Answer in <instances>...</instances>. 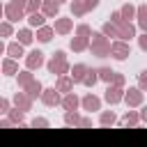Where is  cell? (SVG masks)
I'll use <instances>...</instances> for the list:
<instances>
[{
  "label": "cell",
  "mask_w": 147,
  "mask_h": 147,
  "mask_svg": "<svg viewBox=\"0 0 147 147\" xmlns=\"http://www.w3.org/2000/svg\"><path fill=\"white\" fill-rule=\"evenodd\" d=\"M87 71V67L85 64H78L76 69H74V80H83V74Z\"/></svg>",
  "instance_id": "cell-15"
},
{
  "label": "cell",
  "mask_w": 147,
  "mask_h": 147,
  "mask_svg": "<svg viewBox=\"0 0 147 147\" xmlns=\"http://www.w3.org/2000/svg\"><path fill=\"white\" fill-rule=\"evenodd\" d=\"M48 69H51L53 74H62V71H67V64H64V53H62V51H57V53H55V57L48 62Z\"/></svg>",
  "instance_id": "cell-1"
},
{
  "label": "cell",
  "mask_w": 147,
  "mask_h": 147,
  "mask_svg": "<svg viewBox=\"0 0 147 147\" xmlns=\"http://www.w3.org/2000/svg\"><path fill=\"white\" fill-rule=\"evenodd\" d=\"M101 122H103V124H113V122H115V115H113V113H103V115H101Z\"/></svg>",
  "instance_id": "cell-24"
},
{
  "label": "cell",
  "mask_w": 147,
  "mask_h": 147,
  "mask_svg": "<svg viewBox=\"0 0 147 147\" xmlns=\"http://www.w3.org/2000/svg\"><path fill=\"white\" fill-rule=\"evenodd\" d=\"M16 103H21L23 108H28V103H30V99H25V96H16Z\"/></svg>",
  "instance_id": "cell-30"
},
{
  "label": "cell",
  "mask_w": 147,
  "mask_h": 147,
  "mask_svg": "<svg viewBox=\"0 0 147 147\" xmlns=\"http://www.w3.org/2000/svg\"><path fill=\"white\" fill-rule=\"evenodd\" d=\"M119 99H122V90L119 87H108L106 90V101L108 103H117Z\"/></svg>",
  "instance_id": "cell-5"
},
{
  "label": "cell",
  "mask_w": 147,
  "mask_h": 147,
  "mask_svg": "<svg viewBox=\"0 0 147 147\" xmlns=\"http://www.w3.org/2000/svg\"><path fill=\"white\" fill-rule=\"evenodd\" d=\"M83 106H85L87 110H99V99L90 94V96H85V99H83Z\"/></svg>",
  "instance_id": "cell-7"
},
{
  "label": "cell",
  "mask_w": 147,
  "mask_h": 147,
  "mask_svg": "<svg viewBox=\"0 0 147 147\" xmlns=\"http://www.w3.org/2000/svg\"><path fill=\"white\" fill-rule=\"evenodd\" d=\"M51 37H53V30H51V28H41V30L37 32V39H39V41H51Z\"/></svg>",
  "instance_id": "cell-11"
},
{
  "label": "cell",
  "mask_w": 147,
  "mask_h": 147,
  "mask_svg": "<svg viewBox=\"0 0 147 147\" xmlns=\"http://www.w3.org/2000/svg\"><path fill=\"white\" fill-rule=\"evenodd\" d=\"M44 64V53L41 51H32L30 57H28V69H34V67H41Z\"/></svg>",
  "instance_id": "cell-3"
},
{
  "label": "cell",
  "mask_w": 147,
  "mask_h": 147,
  "mask_svg": "<svg viewBox=\"0 0 147 147\" xmlns=\"http://www.w3.org/2000/svg\"><path fill=\"white\" fill-rule=\"evenodd\" d=\"M44 11H46L48 16H51V14H57V2H46V9H44Z\"/></svg>",
  "instance_id": "cell-21"
},
{
  "label": "cell",
  "mask_w": 147,
  "mask_h": 147,
  "mask_svg": "<svg viewBox=\"0 0 147 147\" xmlns=\"http://www.w3.org/2000/svg\"><path fill=\"white\" fill-rule=\"evenodd\" d=\"M87 76H83V83L85 85H94L96 83V71H85Z\"/></svg>",
  "instance_id": "cell-17"
},
{
  "label": "cell",
  "mask_w": 147,
  "mask_h": 147,
  "mask_svg": "<svg viewBox=\"0 0 147 147\" xmlns=\"http://www.w3.org/2000/svg\"><path fill=\"white\" fill-rule=\"evenodd\" d=\"M0 34H11V25L2 23V25H0Z\"/></svg>",
  "instance_id": "cell-29"
},
{
  "label": "cell",
  "mask_w": 147,
  "mask_h": 147,
  "mask_svg": "<svg viewBox=\"0 0 147 147\" xmlns=\"http://www.w3.org/2000/svg\"><path fill=\"white\" fill-rule=\"evenodd\" d=\"M69 28H71V23H69V21H67V18H62V21H60V23H57V25H55V30H57V32H67V30H69Z\"/></svg>",
  "instance_id": "cell-19"
},
{
  "label": "cell",
  "mask_w": 147,
  "mask_h": 147,
  "mask_svg": "<svg viewBox=\"0 0 147 147\" xmlns=\"http://www.w3.org/2000/svg\"><path fill=\"white\" fill-rule=\"evenodd\" d=\"M124 122H126V124H136L138 119H136V115H126V117H124Z\"/></svg>",
  "instance_id": "cell-32"
},
{
  "label": "cell",
  "mask_w": 147,
  "mask_h": 147,
  "mask_svg": "<svg viewBox=\"0 0 147 147\" xmlns=\"http://www.w3.org/2000/svg\"><path fill=\"white\" fill-rule=\"evenodd\" d=\"M0 14H2V5H0Z\"/></svg>",
  "instance_id": "cell-39"
},
{
  "label": "cell",
  "mask_w": 147,
  "mask_h": 147,
  "mask_svg": "<svg viewBox=\"0 0 147 147\" xmlns=\"http://www.w3.org/2000/svg\"><path fill=\"white\" fill-rule=\"evenodd\" d=\"M67 122H78V117H76L74 113H69V115H67Z\"/></svg>",
  "instance_id": "cell-35"
},
{
  "label": "cell",
  "mask_w": 147,
  "mask_h": 147,
  "mask_svg": "<svg viewBox=\"0 0 147 147\" xmlns=\"http://www.w3.org/2000/svg\"><path fill=\"white\" fill-rule=\"evenodd\" d=\"M44 103H46V106H55V103H57V94H55V90H46V94H44Z\"/></svg>",
  "instance_id": "cell-9"
},
{
  "label": "cell",
  "mask_w": 147,
  "mask_h": 147,
  "mask_svg": "<svg viewBox=\"0 0 147 147\" xmlns=\"http://www.w3.org/2000/svg\"><path fill=\"white\" fill-rule=\"evenodd\" d=\"M78 32H80V34H90V28H87V25H80Z\"/></svg>",
  "instance_id": "cell-33"
},
{
  "label": "cell",
  "mask_w": 147,
  "mask_h": 147,
  "mask_svg": "<svg viewBox=\"0 0 147 147\" xmlns=\"http://www.w3.org/2000/svg\"><path fill=\"white\" fill-rule=\"evenodd\" d=\"M76 106H78V99H76L74 94H69V96L64 99V108H69V110H74Z\"/></svg>",
  "instance_id": "cell-18"
},
{
  "label": "cell",
  "mask_w": 147,
  "mask_h": 147,
  "mask_svg": "<svg viewBox=\"0 0 147 147\" xmlns=\"http://www.w3.org/2000/svg\"><path fill=\"white\" fill-rule=\"evenodd\" d=\"M39 92H41V85H39V83H32V85H30V96H37Z\"/></svg>",
  "instance_id": "cell-25"
},
{
  "label": "cell",
  "mask_w": 147,
  "mask_h": 147,
  "mask_svg": "<svg viewBox=\"0 0 147 147\" xmlns=\"http://www.w3.org/2000/svg\"><path fill=\"white\" fill-rule=\"evenodd\" d=\"M69 85H71V80H69V78H62V80L57 83V90H69Z\"/></svg>",
  "instance_id": "cell-27"
},
{
  "label": "cell",
  "mask_w": 147,
  "mask_h": 147,
  "mask_svg": "<svg viewBox=\"0 0 147 147\" xmlns=\"http://www.w3.org/2000/svg\"><path fill=\"white\" fill-rule=\"evenodd\" d=\"M18 41H21V44H30V41H32L30 30H21V32H18Z\"/></svg>",
  "instance_id": "cell-14"
},
{
  "label": "cell",
  "mask_w": 147,
  "mask_h": 147,
  "mask_svg": "<svg viewBox=\"0 0 147 147\" xmlns=\"http://www.w3.org/2000/svg\"><path fill=\"white\" fill-rule=\"evenodd\" d=\"M126 101H129L131 106H138V103L142 101V92H140V90H129V94H126Z\"/></svg>",
  "instance_id": "cell-6"
},
{
  "label": "cell",
  "mask_w": 147,
  "mask_h": 147,
  "mask_svg": "<svg viewBox=\"0 0 147 147\" xmlns=\"http://www.w3.org/2000/svg\"><path fill=\"white\" fill-rule=\"evenodd\" d=\"M2 51H5V46H2V41H0V53H2Z\"/></svg>",
  "instance_id": "cell-38"
},
{
  "label": "cell",
  "mask_w": 147,
  "mask_h": 147,
  "mask_svg": "<svg viewBox=\"0 0 147 147\" xmlns=\"http://www.w3.org/2000/svg\"><path fill=\"white\" fill-rule=\"evenodd\" d=\"M119 16H126V18H124V21H129V18H131V16H133V7H131V5H126V7H124V9H122V11H119Z\"/></svg>",
  "instance_id": "cell-22"
},
{
  "label": "cell",
  "mask_w": 147,
  "mask_h": 147,
  "mask_svg": "<svg viewBox=\"0 0 147 147\" xmlns=\"http://www.w3.org/2000/svg\"><path fill=\"white\" fill-rule=\"evenodd\" d=\"M71 48H74V51H83V48H85V39H83V37H80V39H74V41H71Z\"/></svg>",
  "instance_id": "cell-20"
},
{
  "label": "cell",
  "mask_w": 147,
  "mask_h": 147,
  "mask_svg": "<svg viewBox=\"0 0 147 147\" xmlns=\"http://www.w3.org/2000/svg\"><path fill=\"white\" fill-rule=\"evenodd\" d=\"M5 71H7V74H14V71H16V64H14V62H5Z\"/></svg>",
  "instance_id": "cell-28"
},
{
  "label": "cell",
  "mask_w": 147,
  "mask_h": 147,
  "mask_svg": "<svg viewBox=\"0 0 147 147\" xmlns=\"http://www.w3.org/2000/svg\"><path fill=\"white\" fill-rule=\"evenodd\" d=\"M113 55L117 57V60H124V57H129V46L126 44H122V41H117V44H113Z\"/></svg>",
  "instance_id": "cell-2"
},
{
  "label": "cell",
  "mask_w": 147,
  "mask_h": 147,
  "mask_svg": "<svg viewBox=\"0 0 147 147\" xmlns=\"http://www.w3.org/2000/svg\"><path fill=\"white\" fill-rule=\"evenodd\" d=\"M34 126H46V119H34Z\"/></svg>",
  "instance_id": "cell-37"
},
{
  "label": "cell",
  "mask_w": 147,
  "mask_h": 147,
  "mask_svg": "<svg viewBox=\"0 0 147 147\" xmlns=\"http://www.w3.org/2000/svg\"><path fill=\"white\" fill-rule=\"evenodd\" d=\"M103 32H106V34H110V37H117V28H115V25H110V23H106Z\"/></svg>",
  "instance_id": "cell-23"
},
{
  "label": "cell",
  "mask_w": 147,
  "mask_h": 147,
  "mask_svg": "<svg viewBox=\"0 0 147 147\" xmlns=\"http://www.w3.org/2000/svg\"><path fill=\"white\" fill-rule=\"evenodd\" d=\"M5 110H7V101H5V99H0V113H5Z\"/></svg>",
  "instance_id": "cell-36"
},
{
  "label": "cell",
  "mask_w": 147,
  "mask_h": 147,
  "mask_svg": "<svg viewBox=\"0 0 147 147\" xmlns=\"http://www.w3.org/2000/svg\"><path fill=\"white\" fill-rule=\"evenodd\" d=\"M138 23H140V28H142V30L147 28V9H145V5H142V7H138Z\"/></svg>",
  "instance_id": "cell-10"
},
{
  "label": "cell",
  "mask_w": 147,
  "mask_h": 147,
  "mask_svg": "<svg viewBox=\"0 0 147 147\" xmlns=\"http://www.w3.org/2000/svg\"><path fill=\"white\" fill-rule=\"evenodd\" d=\"M30 25H44V16L37 14V11H32L30 14Z\"/></svg>",
  "instance_id": "cell-13"
},
{
  "label": "cell",
  "mask_w": 147,
  "mask_h": 147,
  "mask_svg": "<svg viewBox=\"0 0 147 147\" xmlns=\"http://www.w3.org/2000/svg\"><path fill=\"white\" fill-rule=\"evenodd\" d=\"M99 5V0H85V9H94Z\"/></svg>",
  "instance_id": "cell-31"
},
{
  "label": "cell",
  "mask_w": 147,
  "mask_h": 147,
  "mask_svg": "<svg viewBox=\"0 0 147 147\" xmlns=\"http://www.w3.org/2000/svg\"><path fill=\"white\" fill-rule=\"evenodd\" d=\"M7 51H9L11 57H21V55H23V46H21V44H11Z\"/></svg>",
  "instance_id": "cell-12"
},
{
  "label": "cell",
  "mask_w": 147,
  "mask_h": 147,
  "mask_svg": "<svg viewBox=\"0 0 147 147\" xmlns=\"http://www.w3.org/2000/svg\"><path fill=\"white\" fill-rule=\"evenodd\" d=\"M7 11H9V18H11V21H18V16H21V5L11 2V5L7 7Z\"/></svg>",
  "instance_id": "cell-8"
},
{
  "label": "cell",
  "mask_w": 147,
  "mask_h": 147,
  "mask_svg": "<svg viewBox=\"0 0 147 147\" xmlns=\"http://www.w3.org/2000/svg\"><path fill=\"white\" fill-rule=\"evenodd\" d=\"M39 2H41V0H28V11H30V14H32V11H37Z\"/></svg>",
  "instance_id": "cell-26"
},
{
  "label": "cell",
  "mask_w": 147,
  "mask_h": 147,
  "mask_svg": "<svg viewBox=\"0 0 147 147\" xmlns=\"http://www.w3.org/2000/svg\"><path fill=\"white\" fill-rule=\"evenodd\" d=\"M96 74H99L96 78H103V80H113V76H115L113 69H101V71H96Z\"/></svg>",
  "instance_id": "cell-16"
},
{
  "label": "cell",
  "mask_w": 147,
  "mask_h": 147,
  "mask_svg": "<svg viewBox=\"0 0 147 147\" xmlns=\"http://www.w3.org/2000/svg\"><path fill=\"white\" fill-rule=\"evenodd\" d=\"M140 46L147 48V34H140Z\"/></svg>",
  "instance_id": "cell-34"
},
{
  "label": "cell",
  "mask_w": 147,
  "mask_h": 147,
  "mask_svg": "<svg viewBox=\"0 0 147 147\" xmlns=\"http://www.w3.org/2000/svg\"><path fill=\"white\" fill-rule=\"evenodd\" d=\"M133 32H136V30H133V25L122 21V23H119V30H117V37H122V39H131V37H133Z\"/></svg>",
  "instance_id": "cell-4"
}]
</instances>
